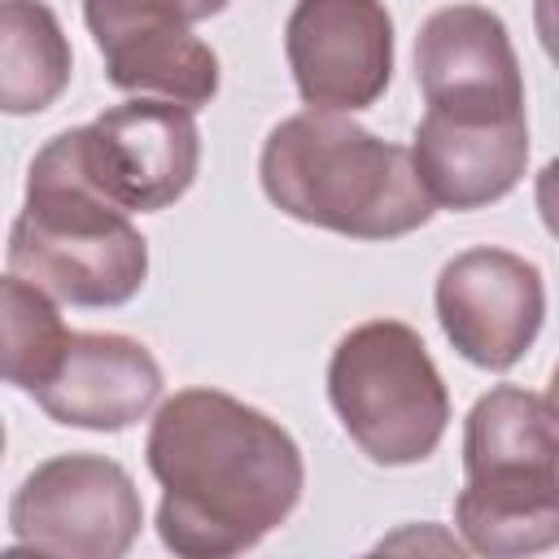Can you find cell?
Returning a JSON list of instances; mask_svg holds the SVG:
<instances>
[{
  "label": "cell",
  "mask_w": 559,
  "mask_h": 559,
  "mask_svg": "<svg viewBox=\"0 0 559 559\" xmlns=\"http://www.w3.org/2000/svg\"><path fill=\"white\" fill-rule=\"evenodd\" d=\"M533 201H537V214H542L546 231L559 240V157H550V162L537 170V183H533Z\"/></svg>",
  "instance_id": "cell-18"
},
{
  "label": "cell",
  "mask_w": 559,
  "mask_h": 559,
  "mask_svg": "<svg viewBox=\"0 0 559 559\" xmlns=\"http://www.w3.org/2000/svg\"><path fill=\"white\" fill-rule=\"evenodd\" d=\"M70 144L92 188L127 214L175 205L201 166V131L192 109L157 96H135L105 109L87 127H70Z\"/></svg>",
  "instance_id": "cell-6"
},
{
  "label": "cell",
  "mask_w": 559,
  "mask_h": 559,
  "mask_svg": "<svg viewBox=\"0 0 559 559\" xmlns=\"http://www.w3.org/2000/svg\"><path fill=\"white\" fill-rule=\"evenodd\" d=\"M9 271L70 306H122L144 288L148 240L83 175L70 131L26 170V201L9 227Z\"/></svg>",
  "instance_id": "cell-3"
},
{
  "label": "cell",
  "mask_w": 559,
  "mask_h": 559,
  "mask_svg": "<svg viewBox=\"0 0 559 559\" xmlns=\"http://www.w3.org/2000/svg\"><path fill=\"white\" fill-rule=\"evenodd\" d=\"M284 52L310 109L354 114L389 87L393 17L380 0H297L284 26Z\"/></svg>",
  "instance_id": "cell-8"
},
{
  "label": "cell",
  "mask_w": 559,
  "mask_h": 559,
  "mask_svg": "<svg viewBox=\"0 0 559 559\" xmlns=\"http://www.w3.org/2000/svg\"><path fill=\"white\" fill-rule=\"evenodd\" d=\"M437 319L445 341L485 371L515 367L546 319V284L537 262L476 245L450 258L437 275Z\"/></svg>",
  "instance_id": "cell-7"
},
{
  "label": "cell",
  "mask_w": 559,
  "mask_h": 559,
  "mask_svg": "<svg viewBox=\"0 0 559 559\" xmlns=\"http://www.w3.org/2000/svg\"><path fill=\"white\" fill-rule=\"evenodd\" d=\"M533 26L546 57L559 66V0H533Z\"/></svg>",
  "instance_id": "cell-19"
},
{
  "label": "cell",
  "mask_w": 559,
  "mask_h": 559,
  "mask_svg": "<svg viewBox=\"0 0 559 559\" xmlns=\"http://www.w3.org/2000/svg\"><path fill=\"white\" fill-rule=\"evenodd\" d=\"M258 179L266 201L288 218L354 240L406 236L437 210L411 148L328 109H306L271 127Z\"/></svg>",
  "instance_id": "cell-2"
},
{
  "label": "cell",
  "mask_w": 559,
  "mask_h": 559,
  "mask_svg": "<svg viewBox=\"0 0 559 559\" xmlns=\"http://www.w3.org/2000/svg\"><path fill=\"white\" fill-rule=\"evenodd\" d=\"M31 397L66 428L122 432L157 406L162 367L122 332H70L57 371Z\"/></svg>",
  "instance_id": "cell-10"
},
{
  "label": "cell",
  "mask_w": 559,
  "mask_h": 559,
  "mask_svg": "<svg viewBox=\"0 0 559 559\" xmlns=\"http://www.w3.org/2000/svg\"><path fill=\"white\" fill-rule=\"evenodd\" d=\"M70 83V39L44 0L0 4V109L39 114Z\"/></svg>",
  "instance_id": "cell-15"
},
{
  "label": "cell",
  "mask_w": 559,
  "mask_h": 559,
  "mask_svg": "<svg viewBox=\"0 0 559 559\" xmlns=\"http://www.w3.org/2000/svg\"><path fill=\"white\" fill-rule=\"evenodd\" d=\"M328 402L349 441L380 467L424 463L450 424L445 380L411 323L349 328L328 358Z\"/></svg>",
  "instance_id": "cell-4"
},
{
  "label": "cell",
  "mask_w": 559,
  "mask_h": 559,
  "mask_svg": "<svg viewBox=\"0 0 559 559\" xmlns=\"http://www.w3.org/2000/svg\"><path fill=\"white\" fill-rule=\"evenodd\" d=\"M144 459L162 485L157 537L179 559L253 550L293 515L306 485L288 428L223 389H179L166 397Z\"/></svg>",
  "instance_id": "cell-1"
},
{
  "label": "cell",
  "mask_w": 559,
  "mask_h": 559,
  "mask_svg": "<svg viewBox=\"0 0 559 559\" xmlns=\"http://www.w3.org/2000/svg\"><path fill=\"white\" fill-rule=\"evenodd\" d=\"M454 524L467 550L489 559L542 555L559 546V467H520L467 476L454 498Z\"/></svg>",
  "instance_id": "cell-12"
},
{
  "label": "cell",
  "mask_w": 559,
  "mask_h": 559,
  "mask_svg": "<svg viewBox=\"0 0 559 559\" xmlns=\"http://www.w3.org/2000/svg\"><path fill=\"white\" fill-rule=\"evenodd\" d=\"M100 52L105 79L118 92L175 100L183 109H201L218 96V57L188 26H144Z\"/></svg>",
  "instance_id": "cell-13"
},
{
  "label": "cell",
  "mask_w": 559,
  "mask_h": 559,
  "mask_svg": "<svg viewBox=\"0 0 559 559\" xmlns=\"http://www.w3.org/2000/svg\"><path fill=\"white\" fill-rule=\"evenodd\" d=\"M546 406H550V415L559 419V362H555V371H550V389H546Z\"/></svg>",
  "instance_id": "cell-20"
},
{
  "label": "cell",
  "mask_w": 559,
  "mask_h": 559,
  "mask_svg": "<svg viewBox=\"0 0 559 559\" xmlns=\"http://www.w3.org/2000/svg\"><path fill=\"white\" fill-rule=\"evenodd\" d=\"M231 0H83V22L96 48L144 26H192L223 13Z\"/></svg>",
  "instance_id": "cell-17"
},
{
  "label": "cell",
  "mask_w": 559,
  "mask_h": 559,
  "mask_svg": "<svg viewBox=\"0 0 559 559\" xmlns=\"http://www.w3.org/2000/svg\"><path fill=\"white\" fill-rule=\"evenodd\" d=\"M4 297V380L17 384L22 393H35L61 362L70 328L61 323V310L52 293L22 275H4L0 284Z\"/></svg>",
  "instance_id": "cell-16"
},
{
  "label": "cell",
  "mask_w": 559,
  "mask_h": 559,
  "mask_svg": "<svg viewBox=\"0 0 559 559\" xmlns=\"http://www.w3.org/2000/svg\"><path fill=\"white\" fill-rule=\"evenodd\" d=\"M144 524V502L122 463L105 454H57L39 463L9 502L13 546L66 559H122Z\"/></svg>",
  "instance_id": "cell-5"
},
{
  "label": "cell",
  "mask_w": 559,
  "mask_h": 559,
  "mask_svg": "<svg viewBox=\"0 0 559 559\" xmlns=\"http://www.w3.org/2000/svg\"><path fill=\"white\" fill-rule=\"evenodd\" d=\"M415 79L428 109L459 118H524V79L507 22L485 4H445L415 35Z\"/></svg>",
  "instance_id": "cell-9"
},
{
  "label": "cell",
  "mask_w": 559,
  "mask_h": 559,
  "mask_svg": "<svg viewBox=\"0 0 559 559\" xmlns=\"http://www.w3.org/2000/svg\"><path fill=\"white\" fill-rule=\"evenodd\" d=\"M415 170L445 210H480L502 201L528 162V122L524 118H459L428 109L411 144Z\"/></svg>",
  "instance_id": "cell-11"
},
{
  "label": "cell",
  "mask_w": 559,
  "mask_h": 559,
  "mask_svg": "<svg viewBox=\"0 0 559 559\" xmlns=\"http://www.w3.org/2000/svg\"><path fill=\"white\" fill-rule=\"evenodd\" d=\"M520 467H559V419L546 397L498 384L476 397L463 428V472H520Z\"/></svg>",
  "instance_id": "cell-14"
}]
</instances>
